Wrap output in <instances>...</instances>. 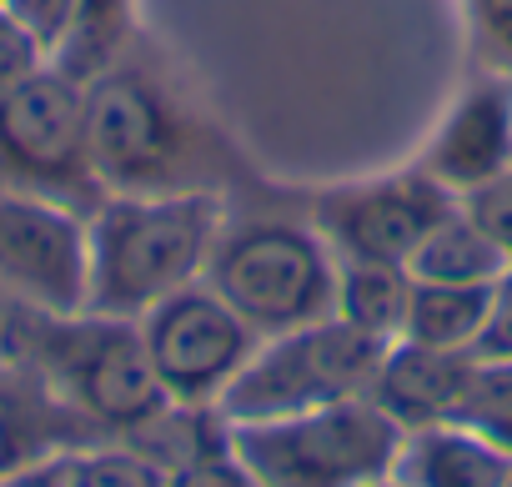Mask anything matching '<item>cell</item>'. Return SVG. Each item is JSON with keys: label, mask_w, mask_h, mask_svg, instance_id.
Segmentation results:
<instances>
[{"label": "cell", "mask_w": 512, "mask_h": 487, "mask_svg": "<svg viewBox=\"0 0 512 487\" xmlns=\"http://www.w3.org/2000/svg\"><path fill=\"white\" fill-rule=\"evenodd\" d=\"M61 482L66 487H166V462L136 447H91V452H66Z\"/></svg>", "instance_id": "cell-18"}, {"label": "cell", "mask_w": 512, "mask_h": 487, "mask_svg": "<svg viewBox=\"0 0 512 487\" xmlns=\"http://www.w3.org/2000/svg\"><path fill=\"white\" fill-rule=\"evenodd\" d=\"M467 372H472V352H437V347H417V342L397 337V342H387V352L367 382V402L377 412H387L402 432L452 422Z\"/></svg>", "instance_id": "cell-11"}, {"label": "cell", "mask_w": 512, "mask_h": 487, "mask_svg": "<svg viewBox=\"0 0 512 487\" xmlns=\"http://www.w3.org/2000/svg\"><path fill=\"white\" fill-rule=\"evenodd\" d=\"M397 487H507L512 482V452L492 447L462 422H432L402 437Z\"/></svg>", "instance_id": "cell-13"}, {"label": "cell", "mask_w": 512, "mask_h": 487, "mask_svg": "<svg viewBox=\"0 0 512 487\" xmlns=\"http://www.w3.org/2000/svg\"><path fill=\"white\" fill-rule=\"evenodd\" d=\"M462 211H467V216L497 241V252L512 262V161H507L492 181L472 186L467 201H462Z\"/></svg>", "instance_id": "cell-20"}, {"label": "cell", "mask_w": 512, "mask_h": 487, "mask_svg": "<svg viewBox=\"0 0 512 487\" xmlns=\"http://www.w3.org/2000/svg\"><path fill=\"white\" fill-rule=\"evenodd\" d=\"M146 357L171 402H206L251 357V327L206 287H181L141 317Z\"/></svg>", "instance_id": "cell-8"}, {"label": "cell", "mask_w": 512, "mask_h": 487, "mask_svg": "<svg viewBox=\"0 0 512 487\" xmlns=\"http://www.w3.org/2000/svg\"><path fill=\"white\" fill-rule=\"evenodd\" d=\"M166 487H256V477L241 467L231 447H211V452H191L186 462H176L166 472Z\"/></svg>", "instance_id": "cell-21"}, {"label": "cell", "mask_w": 512, "mask_h": 487, "mask_svg": "<svg viewBox=\"0 0 512 487\" xmlns=\"http://www.w3.org/2000/svg\"><path fill=\"white\" fill-rule=\"evenodd\" d=\"M507 487H512V482H507Z\"/></svg>", "instance_id": "cell-28"}, {"label": "cell", "mask_w": 512, "mask_h": 487, "mask_svg": "<svg viewBox=\"0 0 512 487\" xmlns=\"http://www.w3.org/2000/svg\"><path fill=\"white\" fill-rule=\"evenodd\" d=\"M447 211H452L447 186L422 171V176H402V181H382V186L327 196L322 211H317V226L342 252V262L407 267V257L417 252V241Z\"/></svg>", "instance_id": "cell-10"}, {"label": "cell", "mask_w": 512, "mask_h": 487, "mask_svg": "<svg viewBox=\"0 0 512 487\" xmlns=\"http://www.w3.org/2000/svg\"><path fill=\"white\" fill-rule=\"evenodd\" d=\"M372 487H397V482H392V477H387V482H372Z\"/></svg>", "instance_id": "cell-27"}, {"label": "cell", "mask_w": 512, "mask_h": 487, "mask_svg": "<svg viewBox=\"0 0 512 487\" xmlns=\"http://www.w3.org/2000/svg\"><path fill=\"white\" fill-rule=\"evenodd\" d=\"M512 262L497 252V241L462 211L452 206L407 257V277L412 282H447V287H487L507 272Z\"/></svg>", "instance_id": "cell-14"}, {"label": "cell", "mask_w": 512, "mask_h": 487, "mask_svg": "<svg viewBox=\"0 0 512 487\" xmlns=\"http://www.w3.org/2000/svg\"><path fill=\"white\" fill-rule=\"evenodd\" d=\"M0 171L31 196L96 181L86 156V81L41 66L0 91Z\"/></svg>", "instance_id": "cell-6"}, {"label": "cell", "mask_w": 512, "mask_h": 487, "mask_svg": "<svg viewBox=\"0 0 512 487\" xmlns=\"http://www.w3.org/2000/svg\"><path fill=\"white\" fill-rule=\"evenodd\" d=\"M0 487H66V482H61V462L51 457V462H31V467H21L16 477H6Z\"/></svg>", "instance_id": "cell-26"}, {"label": "cell", "mask_w": 512, "mask_h": 487, "mask_svg": "<svg viewBox=\"0 0 512 487\" xmlns=\"http://www.w3.org/2000/svg\"><path fill=\"white\" fill-rule=\"evenodd\" d=\"M507 161H512V86L492 81L452 106L447 126L427 151V176L467 196L472 186L492 181Z\"/></svg>", "instance_id": "cell-12"}, {"label": "cell", "mask_w": 512, "mask_h": 487, "mask_svg": "<svg viewBox=\"0 0 512 487\" xmlns=\"http://www.w3.org/2000/svg\"><path fill=\"white\" fill-rule=\"evenodd\" d=\"M46 46L0 6V91H11L16 81H26V76H36L41 66H46Z\"/></svg>", "instance_id": "cell-23"}, {"label": "cell", "mask_w": 512, "mask_h": 487, "mask_svg": "<svg viewBox=\"0 0 512 487\" xmlns=\"http://www.w3.org/2000/svg\"><path fill=\"white\" fill-rule=\"evenodd\" d=\"M452 422L472 427L492 447L512 452V362H472Z\"/></svg>", "instance_id": "cell-17"}, {"label": "cell", "mask_w": 512, "mask_h": 487, "mask_svg": "<svg viewBox=\"0 0 512 487\" xmlns=\"http://www.w3.org/2000/svg\"><path fill=\"white\" fill-rule=\"evenodd\" d=\"M472 16H477L482 36L502 56H512V0H472Z\"/></svg>", "instance_id": "cell-25"}, {"label": "cell", "mask_w": 512, "mask_h": 487, "mask_svg": "<svg viewBox=\"0 0 512 487\" xmlns=\"http://www.w3.org/2000/svg\"><path fill=\"white\" fill-rule=\"evenodd\" d=\"M61 372H66V392L76 397V407L96 417L101 427L136 432L171 407V392L161 387L146 357L141 327H121L116 317L71 327L61 337Z\"/></svg>", "instance_id": "cell-9"}, {"label": "cell", "mask_w": 512, "mask_h": 487, "mask_svg": "<svg viewBox=\"0 0 512 487\" xmlns=\"http://www.w3.org/2000/svg\"><path fill=\"white\" fill-rule=\"evenodd\" d=\"M472 362H512V267L487 287V317L472 342Z\"/></svg>", "instance_id": "cell-22"}, {"label": "cell", "mask_w": 512, "mask_h": 487, "mask_svg": "<svg viewBox=\"0 0 512 487\" xmlns=\"http://www.w3.org/2000/svg\"><path fill=\"white\" fill-rule=\"evenodd\" d=\"M0 292L41 317H86L91 231L51 196L0 191Z\"/></svg>", "instance_id": "cell-5"}, {"label": "cell", "mask_w": 512, "mask_h": 487, "mask_svg": "<svg viewBox=\"0 0 512 487\" xmlns=\"http://www.w3.org/2000/svg\"><path fill=\"white\" fill-rule=\"evenodd\" d=\"M402 437L367 397H347L282 422H236L226 447L256 487H372L392 477Z\"/></svg>", "instance_id": "cell-2"}, {"label": "cell", "mask_w": 512, "mask_h": 487, "mask_svg": "<svg viewBox=\"0 0 512 487\" xmlns=\"http://www.w3.org/2000/svg\"><path fill=\"white\" fill-rule=\"evenodd\" d=\"M176 116L161 91L136 71H96L86 81V156L101 186L146 196L171 176Z\"/></svg>", "instance_id": "cell-7"}, {"label": "cell", "mask_w": 512, "mask_h": 487, "mask_svg": "<svg viewBox=\"0 0 512 487\" xmlns=\"http://www.w3.org/2000/svg\"><path fill=\"white\" fill-rule=\"evenodd\" d=\"M492 287V282H487ZM487 287H447V282H412L402 342L437 347V352H472L482 317H487Z\"/></svg>", "instance_id": "cell-16"}, {"label": "cell", "mask_w": 512, "mask_h": 487, "mask_svg": "<svg viewBox=\"0 0 512 487\" xmlns=\"http://www.w3.org/2000/svg\"><path fill=\"white\" fill-rule=\"evenodd\" d=\"M211 292L251 327V332H292L307 322L332 317L337 267L327 247L287 221L241 226L211 247L206 262Z\"/></svg>", "instance_id": "cell-4"}, {"label": "cell", "mask_w": 512, "mask_h": 487, "mask_svg": "<svg viewBox=\"0 0 512 487\" xmlns=\"http://www.w3.org/2000/svg\"><path fill=\"white\" fill-rule=\"evenodd\" d=\"M407 297H412L407 267L342 262L337 267V292H332V317L352 322L367 337L397 342L402 337V322H407Z\"/></svg>", "instance_id": "cell-15"}, {"label": "cell", "mask_w": 512, "mask_h": 487, "mask_svg": "<svg viewBox=\"0 0 512 487\" xmlns=\"http://www.w3.org/2000/svg\"><path fill=\"white\" fill-rule=\"evenodd\" d=\"M46 51H56L71 31V16H76V0H0Z\"/></svg>", "instance_id": "cell-24"}, {"label": "cell", "mask_w": 512, "mask_h": 487, "mask_svg": "<svg viewBox=\"0 0 512 487\" xmlns=\"http://www.w3.org/2000/svg\"><path fill=\"white\" fill-rule=\"evenodd\" d=\"M41 447H46V432L36 422V402L16 387H0V482L31 462H46Z\"/></svg>", "instance_id": "cell-19"}, {"label": "cell", "mask_w": 512, "mask_h": 487, "mask_svg": "<svg viewBox=\"0 0 512 487\" xmlns=\"http://www.w3.org/2000/svg\"><path fill=\"white\" fill-rule=\"evenodd\" d=\"M216 196H116L96 211L91 231V317H146L161 297L181 292L216 247Z\"/></svg>", "instance_id": "cell-1"}, {"label": "cell", "mask_w": 512, "mask_h": 487, "mask_svg": "<svg viewBox=\"0 0 512 487\" xmlns=\"http://www.w3.org/2000/svg\"><path fill=\"white\" fill-rule=\"evenodd\" d=\"M387 342L357 332L342 317H322L292 332H277L262 352H251L241 372L221 387L216 407L236 422H282L347 397H367V382Z\"/></svg>", "instance_id": "cell-3"}]
</instances>
